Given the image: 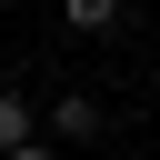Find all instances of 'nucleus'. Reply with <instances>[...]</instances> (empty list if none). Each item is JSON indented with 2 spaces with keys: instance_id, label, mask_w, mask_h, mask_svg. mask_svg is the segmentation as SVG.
I'll return each instance as SVG.
<instances>
[{
  "instance_id": "obj_1",
  "label": "nucleus",
  "mask_w": 160,
  "mask_h": 160,
  "mask_svg": "<svg viewBox=\"0 0 160 160\" xmlns=\"http://www.w3.org/2000/svg\"><path fill=\"white\" fill-rule=\"evenodd\" d=\"M90 130H100V100H80V90H60V100H50V140H60V150H80Z\"/></svg>"
},
{
  "instance_id": "obj_2",
  "label": "nucleus",
  "mask_w": 160,
  "mask_h": 160,
  "mask_svg": "<svg viewBox=\"0 0 160 160\" xmlns=\"http://www.w3.org/2000/svg\"><path fill=\"white\" fill-rule=\"evenodd\" d=\"M10 150H30V100H20V90H0V160H10Z\"/></svg>"
},
{
  "instance_id": "obj_3",
  "label": "nucleus",
  "mask_w": 160,
  "mask_h": 160,
  "mask_svg": "<svg viewBox=\"0 0 160 160\" xmlns=\"http://www.w3.org/2000/svg\"><path fill=\"white\" fill-rule=\"evenodd\" d=\"M60 10H70V30H110L120 20V0H60Z\"/></svg>"
},
{
  "instance_id": "obj_4",
  "label": "nucleus",
  "mask_w": 160,
  "mask_h": 160,
  "mask_svg": "<svg viewBox=\"0 0 160 160\" xmlns=\"http://www.w3.org/2000/svg\"><path fill=\"white\" fill-rule=\"evenodd\" d=\"M10 160H60V140H30V150H10Z\"/></svg>"
}]
</instances>
